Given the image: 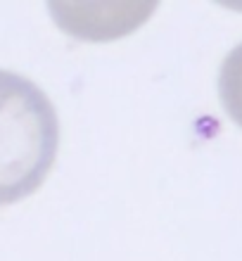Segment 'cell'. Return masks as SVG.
Masks as SVG:
<instances>
[{"label": "cell", "instance_id": "cell-2", "mask_svg": "<svg viewBox=\"0 0 242 261\" xmlns=\"http://www.w3.org/2000/svg\"><path fill=\"white\" fill-rule=\"evenodd\" d=\"M219 97L226 114L242 128V43L230 50L221 64Z\"/></svg>", "mask_w": 242, "mask_h": 261}, {"label": "cell", "instance_id": "cell-1", "mask_svg": "<svg viewBox=\"0 0 242 261\" xmlns=\"http://www.w3.org/2000/svg\"><path fill=\"white\" fill-rule=\"evenodd\" d=\"M60 147V121L34 81L0 69V204L34 195Z\"/></svg>", "mask_w": 242, "mask_h": 261}]
</instances>
